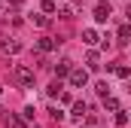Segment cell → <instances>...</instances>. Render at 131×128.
Wrapping results in <instances>:
<instances>
[{
    "label": "cell",
    "mask_w": 131,
    "mask_h": 128,
    "mask_svg": "<svg viewBox=\"0 0 131 128\" xmlns=\"http://www.w3.org/2000/svg\"><path fill=\"white\" fill-rule=\"evenodd\" d=\"M31 22H34V25H40V28H49V15H43V12H34Z\"/></svg>",
    "instance_id": "obj_13"
},
{
    "label": "cell",
    "mask_w": 131,
    "mask_h": 128,
    "mask_svg": "<svg viewBox=\"0 0 131 128\" xmlns=\"http://www.w3.org/2000/svg\"><path fill=\"white\" fill-rule=\"evenodd\" d=\"M0 92H3V89H0Z\"/></svg>",
    "instance_id": "obj_22"
},
{
    "label": "cell",
    "mask_w": 131,
    "mask_h": 128,
    "mask_svg": "<svg viewBox=\"0 0 131 128\" xmlns=\"http://www.w3.org/2000/svg\"><path fill=\"white\" fill-rule=\"evenodd\" d=\"M0 46H3L6 55H18V52H21V43H18V40H3Z\"/></svg>",
    "instance_id": "obj_6"
},
{
    "label": "cell",
    "mask_w": 131,
    "mask_h": 128,
    "mask_svg": "<svg viewBox=\"0 0 131 128\" xmlns=\"http://www.w3.org/2000/svg\"><path fill=\"white\" fill-rule=\"evenodd\" d=\"M6 6H12V9H21V6H25V0H6Z\"/></svg>",
    "instance_id": "obj_20"
},
{
    "label": "cell",
    "mask_w": 131,
    "mask_h": 128,
    "mask_svg": "<svg viewBox=\"0 0 131 128\" xmlns=\"http://www.w3.org/2000/svg\"><path fill=\"white\" fill-rule=\"evenodd\" d=\"M104 110H107V113H119V110H122V104L110 95V98H104Z\"/></svg>",
    "instance_id": "obj_9"
},
{
    "label": "cell",
    "mask_w": 131,
    "mask_h": 128,
    "mask_svg": "<svg viewBox=\"0 0 131 128\" xmlns=\"http://www.w3.org/2000/svg\"><path fill=\"white\" fill-rule=\"evenodd\" d=\"M70 73H73V61H70V58H61V61L55 64V76H58V79H61V76H70Z\"/></svg>",
    "instance_id": "obj_4"
},
{
    "label": "cell",
    "mask_w": 131,
    "mask_h": 128,
    "mask_svg": "<svg viewBox=\"0 0 131 128\" xmlns=\"http://www.w3.org/2000/svg\"><path fill=\"white\" fill-rule=\"evenodd\" d=\"M116 125H128V113H125V110L116 113Z\"/></svg>",
    "instance_id": "obj_19"
},
{
    "label": "cell",
    "mask_w": 131,
    "mask_h": 128,
    "mask_svg": "<svg viewBox=\"0 0 131 128\" xmlns=\"http://www.w3.org/2000/svg\"><path fill=\"white\" fill-rule=\"evenodd\" d=\"M55 9H58L55 0H43V15H49V12H55Z\"/></svg>",
    "instance_id": "obj_15"
},
{
    "label": "cell",
    "mask_w": 131,
    "mask_h": 128,
    "mask_svg": "<svg viewBox=\"0 0 131 128\" xmlns=\"http://www.w3.org/2000/svg\"><path fill=\"white\" fill-rule=\"evenodd\" d=\"M49 116H52L55 122H61V119L67 116V113H64V110H58V107H52V110H49Z\"/></svg>",
    "instance_id": "obj_17"
},
{
    "label": "cell",
    "mask_w": 131,
    "mask_h": 128,
    "mask_svg": "<svg viewBox=\"0 0 131 128\" xmlns=\"http://www.w3.org/2000/svg\"><path fill=\"white\" fill-rule=\"evenodd\" d=\"M85 113H89V104H85V101H73V107H70V116L82 122V116H85Z\"/></svg>",
    "instance_id": "obj_5"
},
{
    "label": "cell",
    "mask_w": 131,
    "mask_h": 128,
    "mask_svg": "<svg viewBox=\"0 0 131 128\" xmlns=\"http://www.w3.org/2000/svg\"><path fill=\"white\" fill-rule=\"evenodd\" d=\"M46 92H49V98H61V92H64V89H61V79H55V82H52Z\"/></svg>",
    "instance_id": "obj_14"
},
{
    "label": "cell",
    "mask_w": 131,
    "mask_h": 128,
    "mask_svg": "<svg viewBox=\"0 0 131 128\" xmlns=\"http://www.w3.org/2000/svg\"><path fill=\"white\" fill-rule=\"evenodd\" d=\"M95 92H98L101 98H110V86H107V82H98V86H95Z\"/></svg>",
    "instance_id": "obj_16"
},
{
    "label": "cell",
    "mask_w": 131,
    "mask_h": 128,
    "mask_svg": "<svg viewBox=\"0 0 131 128\" xmlns=\"http://www.w3.org/2000/svg\"><path fill=\"white\" fill-rule=\"evenodd\" d=\"M116 37H119V43H131V25H122L116 31Z\"/></svg>",
    "instance_id": "obj_12"
},
{
    "label": "cell",
    "mask_w": 131,
    "mask_h": 128,
    "mask_svg": "<svg viewBox=\"0 0 131 128\" xmlns=\"http://www.w3.org/2000/svg\"><path fill=\"white\" fill-rule=\"evenodd\" d=\"M67 79H70V86H73V89H85V86H89V70L73 67V73H70Z\"/></svg>",
    "instance_id": "obj_2"
},
{
    "label": "cell",
    "mask_w": 131,
    "mask_h": 128,
    "mask_svg": "<svg viewBox=\"0 0 131 128\" xmlns=\"http://www.w3.org/2000/svg\"><path fill=\"white\" fill-rule=\"evenodd\" d=\"M101 58H98V52H95V49H92V52H89V55H85V67H89V70H98V67H101Z\"/></svg>",
    "instance_id": "obj_11"
},
{
    "label": "cell",
    "mask_w": 131,
    "mask_h": 128,
    "mask_svg": "<svg viewBox=\"0 0 131 128\" xmlns=\"http://www.w3.org/2000/svg\"><path fill=\"white\" fill-rule=\"evenodd\" d=\"M113 73H116V76H122V79H131V67H116Z\"/></svg>",
    "instance_id": "obj_18"
},
{
    "label": "cell",
    "mask_w": 131,
    "mask_h": 128,
    "mask_svg": "<svg viewBox=\"0 0 131 128\" xmlns=\"http://www.w3.org/2000/svg\"><path fill=\"white\" fill-rule=\"evenodd\" d=\"M79 128H92V125H79Z\"/></svg>",
    "instance_id": "obj_21"
},
{
    "label": "cell",
    "mask_w": 131,
    "mask_h": 128,
    "mask_svg": "<svg viewBox=\"0 0 131 128\" xmlns=\"http://www.w3.org/2000/svg\"><path fill=\"white\" fill-rule=\"evenodd\" d=\"M98 40H101V37H98L95 28H85V31H82V43H85V46H95Z\"/></svg>",
    "instance_id": "obj_8"
},
{
    "label": "cell",
    "mask_w": 131,
    "mask_h": 128,
    "mask_svg": "<svg viewBox=\"0 0 131 128\" xmlns=\"http://www.w3.org/2000/svg\"><path fill=\"white\" fill-rule=\"evenodd\" d=\"M12 76H15L18 86H34V70H31V67H25V64H15Z\"/></svg>",
    "instance_id": "obj_1"
},
{
    "label": "cell",
    "mask_w": 131,
    "mask_h": 128,
    "mask_svg": "<svg viewBox=\"0 0 131 128\" xmlns=\"http://www.w3.org/2000/svg\"><path fill=\"white\" fill-rule=\"evenodd\" d=\"M55 46H58V40H52V37H40V40H37V49H40V52H52Z\"/></svg>",
    "instance_id": "obj_7"
},
{
    "label": "cell",
    "mask_w": 131,
    "mask_h": 128,
    "mask_svg": "<svg viewBox=\"0 0 131 128\" xmlns=\"http://www.w3.org/2000/svg\"><path fill=\"white\" fill-rule=\"evenodd\" d=\"M6 125L9 128H28V119L25 116H6Z\"/></svg>",
    "instance_id": "obj_10"
},
{
    "label": "cell",
    "mask_w": 131,
    "mask_h": 128,
    "mask_svg": "<svg viewBox=\"0 0 131 128\" xmlns=\"http://www.w3.org/2000/svg\"><path fill=\"white\" fill-rule=\"evenodd\" d=\"M110 12H113V6H110L107 0H98V3H95V22H98V25H104V22L110 18Z\"/></svg>",
    "instance_id": "obj_3"
}]
</instances>
